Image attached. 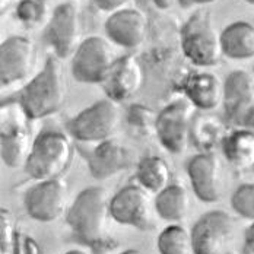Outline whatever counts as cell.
Segmentation results:
<instances>
[{
  "mask_svg": "<svg viewBox=\"0 0 254 254\" xmlns=\"http://www.w3.org/2000/svg\"><path fill=\"white\" fill-rule=\"evenodd\" d=\"M94 4L102 10V12H116L123 9V6L126 4L128 0H92Z\"/></svg>",
  "mask_w": 254,
  "mask_h": 254,
  "instance_id": "31",
  "label": "cell"
},
{
  "mask_svg": "<svg viewBox=\"0 0 254 254\" xmlns=\"http://www.w3.org/2000/svg\"><path fill=\"white\" fill-rule=\"evenodd\" d=\"M190 204L191 200L189 190L184 186L176 183H171L168 187L156 193L153 202L158 216L168 222L183 221L189 215Z\"/></svg>",
  "mask_w": 254,
  "mask_h": 254,
  "instance_id": "22",
  "label": "cell"
},
{
  "mask_svg": "<svg viewBox=\"0 0 254 254\" xmlns=\"http://www.w3.org/2000/svg\"><path fill=\"white\" fill-rule=\"evenodd\" d=\"M89 173L95 180H108L133 165V153L120 140L111 137L95 143L91 149H80Z\"/></svg>",
  "mask_w": 254,
  "mask_h": 254,
  "instance_id": "14",
  "label": "cell"
},
{
  "mask_svg": "<svg viewBox=\"0 0 254 254\" xmlns=\"http://www.w3.org/2000/svg\"><path fill=\"white\" fill-rule=\"evenodd\" d=\"M156 117L152 113V110L143 107V105H131L127 110V123L131 128H134L137 133L148 134L149 130L155 131V125H156Z\"/></svg>",
  "mask_w": 254,
  "mask_h": 254,
  "instance_id": "28",
  "label": "cell"
},
{
  "mask_svg": "<svg viewBox=\"0 0 254 254\" xmlns=\"http://www.w3.org/2000/svg\"><path fill=\"white\" fill-rule=\"evenodd\" d=\"M107 38L123 49H137L146 38L148 21L143 10L123 7L113 12L105 21Z\"/></svg>",
  "mask_w": 254,
  "mask_h": 254,
  "instance_id": "16",
  "label": "cell"
},
{
  "mask_svg": "<svg viewBox=\"0 0 254 254\" xmlns=\"http://www.w3.org/2000/svg\"><path fill=\"white\" fill-rule=\"evenodd\" d=\"M231 206L241 218L254 221V183L241 184L231 197Z\"/></svg>",
  "mask_w": 254,
  "mask_h": 254,
  "instance_id": "27",
  "label": "cell"
},
{
  "mask_svg": "<svg viewBox=\"0 0 254 254\" xmlns=\"http://www.w3.org/2000/svg\"><path fill=\"white\" fill-rule=\"evenodd\" d=\"M156 247L159 254H193L191 231L178 224H171L158 235Z\"/></svg>",
  "mask_w": 254,
  "mask_h": 254,
  "instance_id": "25",
  "label": "cell"
},
{
  "mask_svg": "<svg viewBox=\"0 0 254 254\" xmlns=\"http://www.w3.org/2000/svg\"><path fill=\"white\" fill-rule=\"evenodd\" d=\"M183 92L197 110L212 111L224 101V82L212 72H196L184 80Z\"/></svg>",
  "mask_w": 254,
  "mask_h": 254,
  "instance_id": "19",
  "label": "cell"
},
{
  "mask_svg": "<svg viewBox=\"0 0 254 254\" xmlns=\"http://www.w3.org/2000/svg\"><path fill=\"white\" fill-rule=\"evenodd\" d=\"M235 222L225 210L202 215L191 228L193 254H227L234 240Z\"/></svg>",
  "mask_w": 254,
  "mask_h": 254,
  "instance_id": "10",
  "label": "cell"
},
{
  "mask_svg": "<svg viewBox=\"0 0 254 254\" xmlns=\"http://www.w3.org/2000/svg\"><path fill=\"white\" fill-rule=\"evenodd\" d=\"M0 249L1 254H12V249L18 235V229H16V222L13 215L10 213V210H7L6 207H1L0 210Z\"/></svg>",
  "mask_w": 254,
  "mask_h": 254,
  "instance_id": "29",
  "label": "cell"
},
{
  "mask_svg": "<svg viewBox=\"0 0 254 254\" xmlns=\"http://www.w3.org/2000/svg\"><path fill=\"white\" fill-rule=\"evenodd\" d=\"M111 197L108 191L100 187H88L82 190L72 202L66 213V222L73 235L85 246L100 243L107 227Z\"/></svg>",
  "mask_w": 254,
  "mask_h": 254,
  "instance_id": "2",
  "label": "cell"
},
{
  "mask_svg": "<svg viewBox=\"0 0 254 254\" xmlns=\"http://www.w3.org/2000/svg\"><path fill=\"white\" fill-rule=\"evenodd\" d=\"M64 254H86L85 252H82V250H70V252H67V253Z\"/></svg>",
  "mask_w": 254,
  "mask_h": 254,
  "instance_id": "36",
  "label": "cell"
},
{
  "mask_svg": "<svg viewBox=\"0 0 254 254\" xmlns=\"http://www.w3.org/2000/svg\"><path fill=\"white\" fill-rule=\"evenodd\" d=\"M67 95V82L57 56H50L44 67L15 95L3 100L21 108L26 119L40 120L59 113Z\"/></svg>",
  "mask_w": 254,
  "mask_h": 254,
  "instance_id": "1",
  "label": "cell"
},
{
  "mask_svg": "<svg viewBox=\"0 0 254 254\" xmlns=\"http://www.w3.org/2000/svg\"><path fill=\"white\" fill-rule=\"evenodd\" d=\"M67 197L69 189L63 178L44 180L26 190L24 206L34 221L50 224L67 213Z\"/></svg>",
  "mask_w": 254,
  "mask_h": 254,
  "instance_id": "9",
  "label": "cell"
},
{
  "mask_svg": "<svg viewBox=\"0 0 254 254\" xmlns=\"http://www.w3.org/2000/svg\"><path fill=\"white\" fill-rule=\"evenodd\" d=\"M12 254H41V249L32 237L18 232Z\"/></svg>",
  "mask_w": 254,
  "mask_h": 254,
  "instance_id": "30",
  "label": "cell"
},
{
  "mask_svg": "<svg viewBox=\"0 0 254 254\" xmlns=\"http://www.w3.org/2000/svg\"><path fill=\"white\" fill-rule=\"evenodd\" d=\"M224 114L229 125L243 127L254 108V75L238 69L224 80Z\"/></svg>",
  "mask_w": 254,
  "mask_h": 254,
  "instance_id": "15",
  "label": "cell"
},
{
  "mask_svg": "<svg viewBox=\"0 0 254 254\" xmlns=\"http://www.w3.org/2000/svg\"><path fill=\"white\" fill-rule=\"evenodd\" d=\"M73 145L67 134L59 130L41 131L32 143L25 173L37 181L60 178L70 167Z\"/></svg>",
  "mask_w": 254,
  "mask_h": 254,
  "instance_id": "3",
  "label": "cell"
},
{
  "mask_svg": "<svg viewBox=\"0 0 254 254\" xmlns=\"http://www.w3.org/2000/svg\"><path fill=\"white\" fill-rule=\"evenodd\" d=\"M120 254H142L139 250H134V249H130V250H126V252H123V253Z\"/></svg>",
  "mask_w": 254,
  "mask_h": 254,
  "instance_id": "35",
  "label": "cell"
},
{
  "mask_svg": "<svg viewBox=\"0 0 254 254\" xmlns=\"http://www.w3.org/2000/svg\"><path fill=\"white\" fill-rule=\"evenodd\" d=\"M110 215L120 224L137 229H148L151 224V196L140 184L120 189L110 202Z\"/></svg>",
  "mask_w": 254,
  "mask_h": 254,
  "instance_id": "13",
  "label": "cell"
},
{
  "mask_svg": "<svg viewBox=\"0 0 254 254\" xmlns=\"http://www.w3.org/2000/svg\"><path fill=\"white\" fill-rule=\"evenodd\" d=\"M122 123L119 102L110 98L95 101L66 123L67 133L80 143L95 145L111 139Z\"/></svg>",
  "mask_w": 254,
  "mask_h": 254,
  "instance_id": "5",
  "label": "cell"
},
{
  "mask_svg": "<svg viewBox=\"0 0 254 254\" xmlns=\"http://www.w3.org/2000/svg\"><path fill=\"white\" fill-rule=\"evenodd\" d=\"M222 153L229 164L237 170L254 167V131L238 127L222 140Z\"/></svg>",
  "mask_w": 254,
  "mask_h": 254,
  "instance_id": "21",
  "label": "cell"
},
{
  "mask_svg": "<svg viewBox=\"0 0 254 254\" xmlns=\"http://www.w3.org/2000/svg\"><path fill=\"white\" fill-rule=\"evenodd\" d=\"M243 254H254V221L246 228Z\"/></svg>",
  "mask_w": 254,
  "mask_h": 254,
  "instance_id": "32",
  "label": "cell"
},
{
  "mask_svg": "<svg viewBox=\"0 0 254 254\" xmlns=\"http://www.w3.org/2000/svg\"><path fill=\"white\" fill-rule=\"evenodd\" d=\"M196 107L187 98L176 100L162 108L156 117L155 134L168 152L183 153L190 145Z\"/></svg>",
  "mask_w": 254,
  "mask_h": 254,
  "instance_id": "6",
  "label": "cell"
},
{
  "mask_svg": "<svg viewBox=\"0 0 254 254\" xmlns=\"http://www.w3.org/2000/svg\"><path fill=\"white\" fill-rule=\"evenodd\" d=\"M187 176L193 191L204 203H216L224 193V168L213 152H199L187 164Z\"/></svg>",
  "mask_w": 254,
  "mask_h": 254,
  "instance_id": "12",
  "label": "cell"
},
{
  "mask_svg": "<svg viewBox=\"0 0 254 254\" xmlns=\"http://www.w3.org/2000/svg\"><path fill=\"white\" fill-rule=\"evenodd\" d=\"M10 3H12V0H0V9H1V12H4L10 6Z\"/></svg>",
  "mask_w": 254,
  "mask_h": 254,
  "instance_id": "34",
  "label": "cell"
},
{
  "mask_svg": "<svg viewBox=\"0 0 254 254\" xmlns=\"http://www.w3.org/2000/svg\"><path fill=\"white\" fill-rule=\"evenodd\" d=\"M82 22L80 12L75 1H64L54 7L44 28L43 40L59 59L73 56L80 46Z\"/></svg>",
  "mask_w": 254,
  "mask_h": 254,
  "instance_id": "8",
  "label": "cell"
},
{
  "mask_svg": "<svg viewBox=\"0 0 254 254\" xmlns=\"http://www.w3.org/2000/svg\"><path fill=\"white\" fill-rule=\"evenodd\" d=\"M37 47L22 35L6 38L0 46V79L3 86L25 80L35 67Z\"/></svg>",
  "mask_w": 254,
  "mask_h": 254,
  "instance_id": "11",
  "label": "cell"
},
{
  "mask_svg": "<svg viewBox=\"0 0 254 254\" xmlns=\"http://www.w3.org/2000/svg\"><path fill=\"white\" fill-rule=\"evenodd\" d=\"M136 180L149 193H159L171 184V168L162 156L148 155L137 162Z\"/></svg>",
  "mask_w": 254,
  "mask_h": 254,
  "instance_id": "23",
  "label": "cell"
},
{
  "mask_svg": "<svg viewBox=\"0 0 254 254\" xmlns=\"http://www.w3.org/2000/svg\"><path fill=\"white\" fill-rule=\"evenodd\" d=\"M181 49L184 56L199 67H212L222 60L221 32L207 10H196L183 25Z\"/></svg>",
  "mask_w": 254,
  "mask_h": 254,
  "instance_id": "4",
  "label": "cell"
},
{
  "mask_svg": "<svg viewBox=\"0 0 254 254\" xmlns=\"http://www.w3.org/2000/svg\"><path fill=\"white\" fill-rule=\"evenodd\" d=\"M117 60L110 40L98 35L85 38L72 56V76L79 83L101 85Z\"/></svg>",
  "mask_w": 254,
  "mask_h": 254,
  "instance_id": "7",
  "label": "cell"
},
{
  "mask_svg": "<svg viewBox=\"0 0 254 254\" xmlns=\"http://www.w3.org/2000/svg\"><path fill=\"white\" fill-rule=\"evenodd\" d=\"M246 3H249V4H253L254 6V0H244Z\"/></svg>",
  "mask_w": 254,
  "mask_h": 254,
  "instance_id": "37",
  "label": "cell"
},
{
  "mask_svg": "<svg viewBox=\"0 0 254 254\" xmlns=\"http://www.w3.org/2000/svg\"><path fill=\"white\" fill-rule=\"evenodd\" d=\"M224 123L210 114H196L191 125V143L200 152H213L218 145H222L225 139Z\"/></svg>",
  "mask_w": 254,
  "mask_h": 254,
  "instance_id": "24",
  "label": "cell"
},
{
  "mask_svg": "<svg viewBox=\"0 0 254 254\" xmlns=\"http://www.w3.org/2000/svg\"><path fill=\"white\" fill-rule=\"evenodd\" d=\"M218 0H178L180 6L184 7V9H189V7H193V6H203V4H210V3H215Z\"/></svg>",
  "mask_w": 254,
  "mask_h": 254,
  "instance_id": "33",
  "label": "cell"
},
{
  "mask_svg": "<svg viewBox=\"0 0 254 254\" xmlns=\"http://www.w3.org/2000/svg\"><path fill=\"white\" fill-rule=\"evenodd\" d=\"M47 9L49 6L46 0H21L16 7V16L25 26L34 28L43 24Z\"/></svg>",
  "mask_w": 254,
  "mask_h": 254,
  "instance_id": "26",
  "label": "cell"
},
{
  "mask_svg": "<svg viewBox=\"0 0 254 254\" xmlns=\"http://www.w3.org/2000/svg\"><path fill=\"white\" fill-rule=\"evenodd\" d=\"M34 140H31V130L25 122L18 117L7 116L1 119L0 153L1 161L9 168L25 167Z\"/></svg>",
  "mask_w": 254,
  "mask_h": 254,
  "instance_id": "18",
  "label": "cell"
},
{
  "mask_svg": "<svg viewBox=\"0 0 254 254\" xmlns=\"http://www.w3.org/2000/svg\"><path fill=\"white\" fill-rule=\"evenodd\" d=\"M143 83V69L137 59L127 54L117 57L110 72L102 80L101 88L107 98L116 102L130 100Z\"/></svg>",
  "mask_w": 254,
  "mask_h": 254,
  "instance_id": "17",
  "label": "cell"
},
{
  "mask_svg": "<svg viewBox=\"0 0 254 254\" xmlns=\"http://www.w3.org/2000/svg\"><path fill=\"white\" fill-rule=\"evenodd\" d=\"M224 56L231 60H250L254 57V25L235 21L221 32Z\"/></svg>",
  "mask_w": 254,
  "mask_h": 254,
  "instance_id": "20",
  "label": "cell"
}]
</instances>
